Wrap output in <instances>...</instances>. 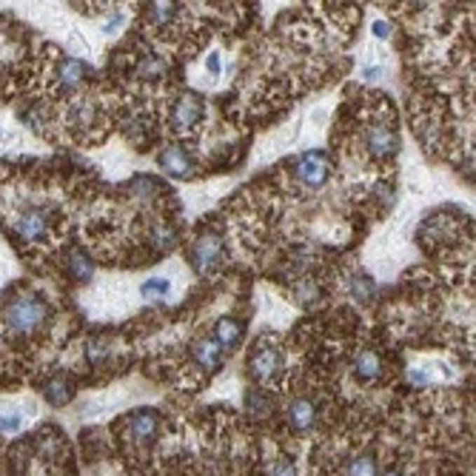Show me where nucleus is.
<instances>
[{"instance_id":"obj_1","label":"nucleus","mask_w":476,"mask_h":476,"mask_svg":"<svg viewBox=\"0 0 476 476\" xmlns=\"http://www.w3.org/2000/svg\"><path fill=\"white\" fill-rule=\"evenodd\" d=\"M49 317V308L46 302L37 299V297H18L6 306V325L20 331V334H29V331H37Z\"/></svg>"},{"instance_id":"obj_2","label":"nucleus","mask_w":476,"mask_h":476,"mask_svg":"<svg viewBox=\"0 0 476 476\" xmlns=\"http://www.w3.org/2000/svg\"><path fill=\"white\" fill-rule=\"evenodd\" d=\"M220 259H223V240H220V234L205 231L203 237L194 240V245H191V266H194L197 274H211L214 268L220 266Z\"/></svg>"},{"instance_id":"obj_3","label":"nucleus","mask_w":476,"mask_h":476,"mask_svg":"<svg viewBox=\"0 0 476 476\" xmlns=\"http://www.w3.org/2000/svg\"><path fill=\"white\" fill-rule=\"evenodd\" d=\"M294 171H297L299 183H306L308 189H320L331 177V163H328V157L322 151H306L302 157H297Z\"/></svg>"},{"instance_id":"obj_4","label":"nucleus","mask_w":476,"mask_h":476,"mask_svg":"<svg viewBox=\"0 0 476 476\" xmlns=\"http://www.w3.org/2000/svg\"><path fill=\"white\" fill-rule=\"evenodd\" d=\"M248 371H251V376L259 379V382L274 379V376L283 371V357H280V351L274 348V345L259 342L257 348H254V354L248 357Z\"/></svg>"},{"instance_id":"obj_5","label":"nucleus","mask_w":476,"mask_h":476,"mask_svg":"<svg viewBox=\"0 0 476 476\" xmlns=\"http://www.w3.org/2000/svg\"><path fill=\"white\" fill-rule=\"evenodd\" d=\"M203 117V100L194 95V92H186L180 95V100L171 109V123H175L177 132H191V128L200 123Z\"/></svg>"},{"instance_id":"obj_6","label":"nucleus","mask_w":476,"mask_h":476,"mask_svg":"<svg viewBox=\"0 0 476 476\" xmlns=\"http://www.w3.org/2000/svg\"><path fill=\"white\" fill-rule=\"evenodd\" d=\"M157 163L163 165V171H168V175L177 177V180L191 177V171H194V160L186 154L183 146H165V149L157 154Z\"/></svg>"},{"instance_id":"obj_7","label":"nucleus","mask_w":476,"mask_h":476,"mask_svg":"<svg viewBox=\"0 0 476 476\" xmlns=\"http://www.w3.org/2000/svg\"><path fill=\"white\" fill-rule=\"evenodd\" d=\"M365 143H368V149H371V154L376 160H388V157H394L400 151L397 135L391 132V128H385V125H371L368 135H365Z\"/></svg>"},{"instance_id":"obj_8","label":"nucleus","mask_w":476,"mask_h":476,"mask_svg":"<svg viewBox=\"0 0 476 476\" xmlns=\"http://www.w3.org/2000/svg\"><path fill=\"white\" fill-rule=\"evenodd\" d=\"M243 334H245V328H243V322H240V320H234V317H220L217 322H214V334H211V339L220 345V351H223V348H226V351H231V348H237V345H240Z\"/></svg>"},{"instance_id":"obj_9","label":"nucleus","mask_w":476,"mask_h":476,"mask_svg":"<svg viewBox=\"0 0 476 476\" xmlns=\"http://www.w3.org/2000/svg\"><path fill=\"white\" fill-rule=\"evenodd\" d=\"M157 428H160V416L151 408H140L128 419V430H132V437L137 442H151L157 437Z\"/></svg>"},{"instance_id":"obj_10","label":"nucleus","mask_w":476,"mask_h":476,"mask_svg":"<svg viewBox=\"0 0 476 476\" xmlns=\"http://www.w3.org/2000/svg\"><path fill=\"white\" fill-rule=\"evenodd\" d=\"M46 226H49L46 211L29 208V211H23V214H20V220H18V234H20V237H26V240H37V237L46 234Z\"/></svg>"},{"instance_id":"obj_11","label":"nucleus","mask_w":476,"mask_h":476,"mask_svg":"<svg viewBox=\"0 0 476 476\" xmlns=\"http://www.w3.org/2000/svg\"><path fill=\"white\" fill-rule=\"evenodd\" d=\"M317 422V408L311 400H294L288 408V425L294 430H308Z\"/></svg>"},{"instance_id":"obj_12","label":"nucleus","mask_w":476,"mask_h":476,"mask_svg":"<svg viewBox=\"0 0 476 476\" xmlns=\"http://www.w3.org/2000/svg\"><path fill=\"white\" fill-rule=\"evenodd\" d=\"M43 394H46L49 405H66L72 400V382L66 376H52L46 385H43Z\"/></svg>"},{"instance_id":"obj_13","label":"nucleus","mask_w":476,"mask_h":476,"mask_svg":"<svg viewBox=\"0 0 476 476\" xmlns=\"http://www.w3.org/2000/svg\"><path fill=\"white\" fill-rule=\"evenodd\" d=\"M194 360L203 365V368H217L220 365V345L214 339H197L194 345Z\"/></svg>"},{"instance_id":"obj_14","label":"nucleus","mask_w":476,"mask_h":476,"mask_svg":"<svg viewBox=\"0 0 476 476\" xmlns=\"http://www.w3.org/2000/svg\"><path fill=\"white\" fill-rule=\"evenodd\" d=\"M92 274H95L92 259L86 257L83 251H72L69 254V277L77 280V283H86V280H92Z\"/></svg>"},{"instance_id":"obj_15","label":"nucleus","mask_w":476,"mask_h":476,"mask_svg":"<svg viewBox=\"0 0 476 476\" xmlns=\"http://www.w3.org/2000/svg\"><path fill=\"white\" fill-rule=\"evenodd\" d=\"M86 72H89V69H86V63H80L74 57H66L60 63V86H63V89H74V86L83 80Z\"/></svg>"},{"instance_id":"obj_16","label":"nucleus","mask_w":476,"mask_h":476,"mask_svg":"<svg viewBox=\"0 0 476 476\" xmlns=\"http://www.w3.org/2000/svg\"><path fill=\"white\" fill-rule=\"evenodd\" d=\"M354 371H357V376H360V379L371 382V379H376V376H379L382 362H379V357H376L374 351H362V354L357 357V362H354Z\"/></svg>"},{"instance_id":"obj_17","label":"nucleus","mask_w":476,"mask_h":476,"mask_svg":"<svg viewBox=\"0 0 476 476\" xmlns=\"http://www.w3.org/2000/svg\"><path fill=\"white\" fill-rule=\"evenodd\" d=\"M137 74H140V77H146V80H160V77L165 74V66H163V60H160V57L146 55V57L140 60V66H137Z\"/></svg>"},{"instance_id":"obj_18","label":"nucleus","mask_w":476,"mask_h":476,"mask_svg":"<svg viewBox=\"0 0 476 476\" xmlns=\"http://www.w3.org/2000/svg\"><path fill=\"white\" fill-rule=\"evenodd\" d=\"M348 476H376V462H374V456L362 454V456L351 459V465H348Z\"/></svg>"},{"instance_id":"obj_19","label":"nucleus","mask_w":476,"mask_h":476,"mask_svg":"<svg viewBox=\"0 0 476 476\" xmlns=\"http://www.w3.org/2000/svg\"><path fill=\"white\" fill-rule=\"evenodd\" d=\"M168 291H171L168 280H146V283H143V288H140V294H143L146 299H154V297H165Z\"/></svg>"},{"instance_id":"obj_20","label":"nucleus","mask_w":476,"mask_h":476,"mask_svg":"<svg viewBox=\"0 0 476 476\" xmlns=\"http://www.w3.org/2000/svg\"><path fill=\"white\" fill-rule=\"evenodd\" d=\"M177 15V9H175V4H154L151 9H149V18H151V23H168L171 18Z\"/></svg>"},{"instance_id":"obj_21","label":"nucleus","mask_w":476,"mask_h":476,"mask_svg":"<svg viewBox=\"0 0 476 476\" xmlns=\"http://www.w3.org/2000/svg\"><path fill=\"white\" fill-rule=\"evenodd\" d=\"M374 283L368 280V277H354V283H351V294L357 297V299H371L374 297Z\"/></svg>"},{"instance_id":"obj_22","label":"nucleus","mask_w":476,"mask_h":476,"mask_svg":"<svg viewBox=\"0 0 476 476\" xmlns=\"http://www.w3.org/2000/svg\"><path fill=\"white\" fill-rule=\"evenodd\" d=\"M177 243V234L171 231V229H165V226H160V229H154V245L160 248V251H168L171 245Z\"/></svg>"},{"instance_id":"obj_23","label":"nucleus","mask_w":476,"mask_h":476,"mask_svg":"<svg viewBox=\"0 0 476 476\" xmlns=\"http://www.w3.org/2000/svg\"><path fill=\"white\" fill-rule=\"evenodd\" d=\"M20 428V416L18 411H0V430H6V434H12V430Z\"/></svg>"},{"instance_id":"obj_24","label":"nucleus","mask_w":476,"mask_h":476,"mask_svg":"<svg viewBox=\"0 0 476 476\" xmlns=\"http://www.w3.org/2000/svg\"><path fill=\"white\" fill-rule=\"evenodd\" d=\"M205 66H208V72H211V74H220V69H223L220 55H217V52H211V55H208V60H205Z\"/></svg>"},{"instance_id":"obj_25","label":"nucleus","mask_w":476,"mask_h":476,"mask_svg":"<svg viewBox=\"0 0 476 476\" xmlns=\"http://www.w3.org/2000/svg\"><path fill=\"white\" fill-rule=\"evenodd\" d=\"M271 476H297V470H294V465H288V462H277L274 470H271Z\"/></svg>"},{"instance_id":"obj_26","label":"nucleus","mask_w":476,"mask_h":476,"mask_svg":"<svg viewBox=\"0 0 476 476\" xmlns=\"http://www.w3.org/2000/svg\"><path fill=\"white\" fill-rule=\"evenodd\" d=\"M374 34L376 37H388V26L385 23H374Z\"/></svg>"},{"instance_id":"obj_27","label":"nucleus","mask_w":476,"mask_h":476,"mask_svg":"<svg viewBox=\"0 0 476 476\" xmlns=\"http://www.w3.org/2000/svg\"><path fill=\"white\" fill-rule=\"evenodd\" d=\"M385 476H402V473H400V470H388Z\"/></svg>"}]
</instances>
